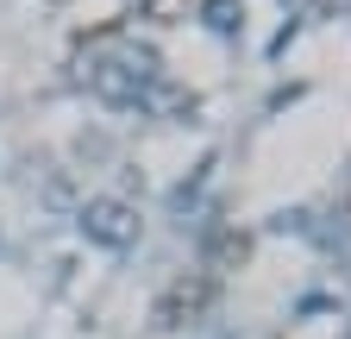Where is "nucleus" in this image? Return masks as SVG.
<instances>
[{"label":"nucleus","instance_id":"f257e3e1","mask_svg":"<svg viewBox=\"0 0 351 339\" xmlns=\"http://www.w3.org/2000/svg\"><path fill=\"white\" fill-rule=\"evenodd\" d=\"M75 220H82V233H88V239L107 245V251H125L132 239H138V207L119 201V195H88Z\"/></svg>","mask_w":351,"mask_h":339},{"label":"nucleus","instance_id":"f03ea898","mask_svg":"<svg viewBox=\"0 0 351 339\" xmlns=\"http://www.w3.org/2000/svg\"><path fill=\"white\" fill-rule=\"evenodd\" d=\"M207 302H213V277H207V270H189V277H176V283L157 295V314H151V320H157L163 333H176V327L201 320Z\"/></svg>","mask_w":351,"mask_h":339},{"label":"nucleus","instance_id":"7ed1b4c3","mask_svg":"<svg viewBox=\"0 0 351 339\" xmlns=\"http://www.w3.org/2000/svg\"><path fill=\"white\" fill-rule=\"evenodd\" d=\"M251 264V233L245 226H213L207 233V251H201V270L219 283L226 270H245Z\"/></svg>","mask_w":351,"mask_h":339},{"label":"nucleus","instance_id":"20e7f679","mask_svg":"<svg viewBox=\"0 0 351 339\" xmlns=\"http://www.w3.org/2000/svg\"><path fill=\"white\" fill-rule=\"evenodd\" d=\"M88 89H95L101 101H113V107H138V101H145V82L132 75L119 57H101V63H88Z\"/></svg>","mask_w":351,"mask_h":339},{"label":"nucleus","instance_id":"39448f33","mask_svg":"<svg viewBox=\"0 0 351 339\" xmlns=\"http://www.w3.org/2000/svg\"><path fill=\"white\" fill-rule=\"evenodd\" d=\"M195 13H201L213 32H239V19H245V0H195Z\"/></svg>","mask_w":351,"mask_h":339},{"label":"nucleus","instance_id":"423d86ee","mask_svg":"<svg viewBox=\"0 0 351 339\" xmlns=\"http://www.w3.org/2000/svg\"><path fill=\"white\" fill-rule=\"evenodd\" d=\"M195 13V0H138V19H151V25H182Z\"/></svg>","mask_w":351,"mask_h":339},{"label":"nucleus","instance_id":"0eeeda50","mask_svg":"<svg viewBox=\"0 0 351 339\" xmlns=\"http://www.w3.org/2000/svg\"><path fill=\"white\" fill-rule=\"evenodd\" d=\"M157 107L176 113V119H195V113H201V95H195V89H157Z\"/></svg>","mask_w":351,"mask_h":339},{"label":"nucleus","instance_id":"6e6552de","mask_svg":"<svg viewBox=\"0 0 351 339\" xmlns=\"http://www.w3.org/2000/svg\"><path fill=\"white\" fill-rule=\"evenodd\" d=\"M351 13V0H314V7H307V19H345Z\"/></svg>","mask_w":351,"mask_h":339},{"label":"nucleus","instance_id":"1a4fd4ad","mask_svg":"<svg viewBox=\"0 0 351 339\" xmlns=\"http://www.w3.org/2000/svg\"><path fill=\"white\" fill-rule=\"evenodd\" d=\"M345 339H351V333H345Z\"/></svg>","mask_w":351,"mask_h":339}]
</instances>
